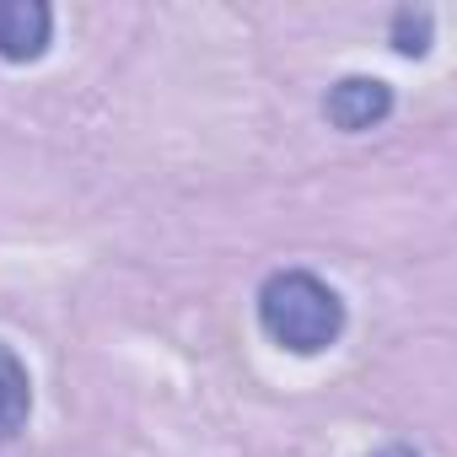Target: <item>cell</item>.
<instances>
[{
    "mask_svg": "<svg viewBox=\"0 0 457 457\" xmlns=\"http://www.w3.org/2000/svg\"><path fill=\"white\" fill-rule=\"evenodd\" d=\"M430 28H436V17L420 6H403V12H393V28H387V38H393V49L398 54H409V60H420L425 49H430Z\"/></svg>",
    "mask_w": 457,
    "mask_h": 457,
    "instance_id": "5b68a950",
    "label": "cell"
},
{
    "mask_svg": "<svg viewBox=\"0 0 457 457\" xmlns=\"http://www.w3.org/2000/svg\"><path fill=\"white\" fill-rule=\"evenodd\" d=\"M49 38H54V12L44 0H0V60L12 65L44 60Z\"/></svg>",
    "mask_w": 457,
    "mask_h": 457,
    "instance_id": "3957f363",
    "label": "cell"
},
{
    "mask_svg": "<svg viewBox=\"0 0 457 457\" xmlns=\"http://www.w3.org/2000/svg\"><path fill=\"white\" fill-rule=\"evenodd\" d=\"M259 328L291 355H323L345 334V302L312 270H275L259 286Z\"/></svg>",
    "mask_w": 457,
    "mask_h": 457,
    "instance_id": "6da1fadb",
    "label": "cell"
},
{
    "mask_svg": "<svg viewBox=\"0 0 457 457\" xmlns=\"http://www.w3.org/2000/svg\"><path fill=\"white\" fill-rule=\"evenodd\" d=\"M33 414V377L22 366V355L0 339V441H12Z\"/></svg>",
    "mask_w": 457,
    "mask_h": 457,
    "instance_id": "277c9868",
    "label": "cell"
},
{
    "mask_svg": "<svg viewBox=\"0 0 457 457\" xmlns=\"http://www.w3.org/2000/svg\"><path fill=\"white\" fill-rule=\"evenodd\" d=\"M371 457H420V452H414V446H403V441H387V446H377Z\"/></svg>",
    "mask_w": 457,
    "mask_h": 457,
    "instance_id": "8992f818",
    "label": "cell"
},
{
    "mask_svg": "<svg viewBox=\"0 0 457 457\" xmlns=\"http://www.w3.org/2000/svg\"><path fill=\"white\" fill-rule=\"evenodd\" d=\"M393 113V87L382 76H345L328 87L323 97V119L345 135H361V129H377L382 119Z\"/></svg>",
    "mask_w": 457,
    "mask_h": 457,
    "instance_id": "7a4b0ae2",
    "label": "cell"
}]
</instances>
